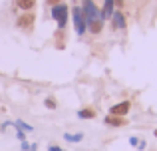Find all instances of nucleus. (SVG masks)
Instances as JSON below:
<instances>
[{
  "mask_svg": "<svg viewBox=\"0 0 157 151\" xmlns=\"http://www.w3.org/2000/svg\"><path fill=\"white\" fill-rule=\"evenodd\" d=\"M72 12V20H74V30H76L78 36H84L88 32V20H86V14L82 10V6H72L70 8Z\"/></svg>",
  "mask_w": 157,
  "mask_h": 151,
  "instance_id": "f257e3e1",
  "label": "nucleus"
},
{
  "mask_svg": "<svg viewBox=\"0 0 157 151\" xmlns=\"http://www.w3.org/2000/svg\"><path fill=\"white\" fill-rule=\"evenodd\" d=\"M50 14H52V18L58 22V28L64 30L66 24H68V18H70V6L66 2H60V4H56V6H52Z\"/></svg>",
  "mask_w": 157,
  "mask_h": 151,
  "instance_id": "f03ea898",
  "label": "nucleus"
},
{
  "mask_svg": "<svg viewBox=\"0 0 157 151\" xmlns=\"http://www.w3.org/2000/svg\"><path fill=\"white\" fill-rule=\"evenodd\" d=\"M82 10H84L86 20H88V22H94V20L101 18V12H100V8L96 6V2H94V0H84V4H82Z\"/></svg>",
  "mask_w": 157,
  "mask_h": 151,
  "instance_id": "7ed1b4c3",
  "label": "nucleus"
},
{
  "mask_svg": "<svg viewBox=\"0 0 157 151\" xmlns=\"http://www.w3.org/2000/svg\"><path fill=\"white\" fill-rule=\"evenodd\" d=\"M129 109H131V101L123 100V101H119V104H113V105H111V108H109V113H111V115L125 117L127 113H129Z\"/></svg>",
  "mask_w": 157,
  "mask_h": 151,
  "instance_id": "20e7f679",
  "label": "nucleus"
},
{
  "mask_svg": "<svg viewBox=\"0 0 157 151\" xmlns=\"http://www.w3.org/2000/svg\"><path fill=\"white\" fill-rule=\"evenodd\" d=\"M111 28L113 30H125L127 26V20H125V14H123L121 10H113V14H111Z\"/></svg>",
  "mask_w": 157,
  "mask_h": 151,
  "instance_id": "39448f33",
  "label": "nucleus"
},
{
  "mask_svg": "<svg viewBox=\"0 0 157 151\" xmlns=\"http://www.w3.org/2000/svg\"><path fill=\"white\" fill-rule=\"evenodd\" d=\"M34 22H36V14H32V10H30V12H24V14L16 20V26L22 28V30H30V28L34 26Z\"/></svg>",
  "mask_w": 157,
  "mask_h": 151,
  "instance_id": "423d86ee",
  "label": "nucleus"
},
{
  "mask_svg": "<svg viewBox=\"0 0 157 151\" xmlns=\"http://www.w3.org/2000/svg\"><path fill=\"white\" fill-rule=\"evenodd\" d=\"M113 10H115V4H113V0H104V6L100 8V12H101V20H109L111 18V14H113Z\"/></svg>",
  "mask_w": 157,
  "mask_h": 151,
  "instance_id": "0eeeda50",
  "label": "nucleus"
},
{
  "mask_svg": "<svg viewBox=\"0 0 157 151\" xmlns=\"http://www.w3.org/2000/svg\"><path fill=\"white\" fill-rule=\"evenodd\" d=\"M105 125H111V127H121V125H125L127 123V119H123V117H119V115H105Z\"/></svg>",
  "mask_w": 157,
  "mask_h": 151,
  "instance_id": "6e6552de",
  "label": "nucleus"
},
{
  "mask_svg": "<svg viewBox=\"0 0 157 151\" xmlns=\"http://www.w3.org/2000/svg\"><path fill=\"white\" fill-rule=\"evenodd\" d=\"M14 4H16V8H20L24 12H30L36 8V0H14Z\"/></svg>",
  "mask_w": 157,
  "mask_h": 151,
  "instance_id": "1a4fd4ad",
  "label": "nucleus"
},
{
  "mask_svg": "<svg viewBox=\"0 0 157 151\" xmlns=\"http://www.w3.org/2000/svg\"><path fill=\"white\" fill-rule=\"evenodd\" d=\"M88 30L92 32V34H100V32L104 30V20L98 18V20H94V22H88Z\"/></svg>",
  "mask_w": 157,
  "mask_h": 151,
  "instance_id": "9d476101",
  "label": "nucleus"
},
{
  "mask_svg": "<svg viewBox=\"0 0 157 151\" xmlns=\"http://www.w3.org/2000/svg\"><path fill=\"white\" fill-rule=\"evenodd\" d=\"M78 117H80V119H92V117H96V111H94V109H80V111H78Z\"/></svg>",
  "mask_w": 157,
  "mask_h": 151,
  "instance_id": "9b49d317",
  "label": "nucleus"
},
{
  "mask_svg": "<svg viewBox=\"0 0 157 151\" xmlns=\"http://www.w3.org/2000/svg\"><path fill=\"white\" fill-rule=\"evenodd\" d=\"M64 139L66 141H72V143H78V141L84 139V133H66Z\"/></svg>",
  "mask_w": 157,
  "mask_h": 151,
  "instance_id": "f8f14e48",
  "label": "nucleus"
},
{
  "mask_svg": "<svg viewBox=\"0 0 157 151\" xmlns=\"http://www.w3.org/2000/svg\"><path fill=\"white\" fill-rule=\"evenodd\" d=\"M12 125H14V127H16V129H24V131H32V125H28V123H24V121H22V119H16V121H14V123H12Z\"/></svg>",
  "mask_w": 157,
  "mask_h": 151,
  "instance_id": "ddd939ff",
  "label": "nucleus"
},
{
  "mask_svg": "<svg viewBox=\"0 0 157 151\" xmlns=\"http://www.w3.org/2000/svg\"><path fill=\"white\" fill-rule=\"evenodd\" d=\"M44 104H46V108H48V109H56V108H58V104L52 100V97H46V101H44Z\"/></svg>",
  "mask_w": 157,
  "mask_h": 151,
  "instance_id": "4468645a",
  "label": "nucleus"
},
{
  "mask_svg": "<svg viewBox=\"0 0 157 151\" xmlns=\"http://www.w3.org/2000/svg\"><path fill=\"white\" fill-rule=\"evenodd\" d=\"M16 135H18L20 141H26V131L24 129H16Z\"/></svg>",
  "mask_w": 157,
  "mask_h": 151,
  "instance_id": "2eb2a0df",
  "label": "nucleus"
},
{
  "mask_svg": "<svg viewBox=\"0 0 157 151\" xmlns=\"http://www.w3.org/2000/svg\"><path fill=\"white\" fill-rule=\"evenodd\" d=\"M139 141H141L139 137H129V145H133V147H137V145H139Z\"/></svg>",
  "mask_w": 157,
  "mask_h": 151,
  "instance_id": "dca6fc26",
  "label": "nucleus"
},
{
  "mask_svg": "<svg viewBox=\"0 0 157 151\" xmlns=\"http://www.w3.org/2000/svg\"><path fill=\"white\" fill-rule=\"evenodd\" d=\"M113 4H115V10H121L123 8V0H113Z\"/></svg>",
  "mask_w": 157,
  "mask_h": 151,
  "instance_id": "f3484780",
  "label": "nucleus"
},
{
  "mask_svg": "<svg viewBox=\"0 0 157 151\" xmlns=\"http://www.w3.org/2000/svg\"><path fill=\"white\" fill-rule=\"evenodd\" d=\"M50 6H56V4H60V2H64V0H46Z\"/></svg>",
  "mask_w": 157,
  "mask_h": 151,
  "instance_id": "a211bd4d",
  "label": "nucleus"
},
{
  "mask_svg": "<svg viewBox=\"0 0 157 151\" xmlns=\"http://www.w3.org/2000/svg\"><path fill=\"white\" fill-rule=\"evenodd\" d=\"M48 151H64V149L58 147V145H50V147H48Z\"/></svg>",
  "mask_w": 157,
  "mask_h": 151,
  "instance_id": "6ab92c4d",
  "label": "nucleus"
},
{
  "mask_svg": "<svg viewBox=\"0 0 157 151\" xmlns=\"http://www.w3.org/2000/svg\"><path fill=\"white\" fill-rule=\"evenodd\" d=\"M30 149V143H26V141H22V151H28Z\"/></svg>",
  "mask_w": 157,
  "mask_h": 151,
  "instance_id": "aec40b11",
  "label": "nucleus"
},
{
  "mask_svg": "<svg viewBox=\"0 0 157 151\" xmlns=\"http://www.w3.org/2000/svg\"><path fill=\"white\" fill-rule=\"evenodd\" d=\"M145 145H147V143L141 139V141H139V145H137V149H145Z\"/></svg>",
  "mask_w": 157,
  "mask_h": 151,
  "instance_id": "412c9836",
  "label": "nucleus"
},
{
  "mask_svg": "<svg viewBox=\"0 0 157 151\" xmlns=\"http://www.w3.org/2000/svg\"><path fill=\"white\" fill-rule=\"evenodd\" d=\"M36 149H38V145H36V143H32V145H30V149H28V151H36Z\"/></svg>",
  "mask_w": 157,
  "mask_h": 151,
  "instance_id": "4be33fe9",
  "label": "nucleus"
},
{
  "mask_svg": "<svg viewBox=\"0 0 157 151\" xmlns=\"http://www.w3.org/2000/svg\"><path fill=\"white\" fill-rule=\"evenodd\" d=\"M153 135H155V137H157V129H155V131H153Z\"/></svg>",
  "mask_w": 157,
  "mask_h": 151,
  "instance_id": "5701e85b",
  "label": "nucleus"
}]
</instances>
